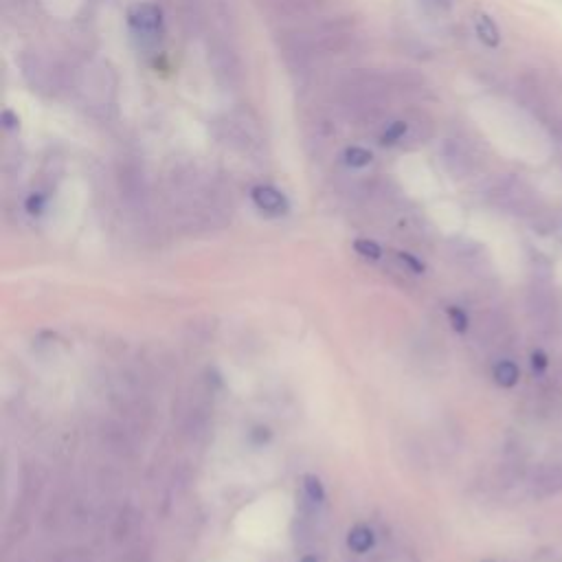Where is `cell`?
I'll list each match as a JSON object with an SVG mask.
<instances>
[{
    "label": "cell",
    "instance_id": "obj_1",
    "mask_svg": "<svg viewBox=\"0 0 562 562\" xmlns=\"http://www.w3.org/2000/svg\"><path fill=\"white\" fill-rule=\"evenodd\" d=\"M393 97L389 73L374 69H352L339 77L334 99L345 117L358 126H374L387 115Z\"/></svg>",
    "mask_w": 562,
    "mask_h": 562
},
{
    "label": "cell",
    "instance_id": "obj_2",
    "mask_svg": "<svg viewBox=\"0 0 562 562\" xmlns=\"http://www.w3.org/2000/svg\"><path fill=\"white\" fill-rule=\"evenodd\" d=\"M207 58L216 82L222 88H227V91H238L244 80V66L240 60V53L233 44V38L229 33H224L218 25L209 27Z\"/></svg>",
    "mask_w": 562,
    "mask_h": 562
},
{
    "label": "cell",
    "instance_id": "obj_3",
    "mask_svg": "<svg viewBox=\"0 0 562 562\" xmlns=\"http://www.w3.org/2000/svg\"><path fill=\"white\" fill-rule=\"evenodd\" d=\"M516 95H519L523 108L530 110L536 119H541L543 123H558L556 106L560 99V88L556 86L552 75H543L538 71L525 73L519 80V86H516Z\"/></svg>",
    "mask_w": 562,
    "mask_h": 562
},
{
    "label": "cell",
    "instance_id": "obj_4",
    "mask_svg": "<svg viewBox=\"0 0 562 562\" xmlns=\"http://www.w3.org/2000/svg\"><path fill=\"white\" fill-rule=\"evenodd\" d=\"M73 86L84 104L91 108H108L115 97V75L104 62H88L77 69Z\"/></svg>",
    "mask_w": 562,
    "mask_h": 562
},
{
    "label": "cell",
    "instance_id": "obj_5",
    "mask_svg": "<svg viewBox=\"0 0 562 562\" xmlns=\"http://www.w3.org/2000/svg\"><path fill=\"white\" fill-rule=\"evenodd\" d=\"M494 200H497L503 209L516 213V216L532 218L536 222H552L547 216V211L541 207V200H538L536 191L516 176L505 178V181L497 185V189H494Z\"/></svg>",
    "mask_w": 562,
    "mask_h": 562
},
{
    "label": "cell",
    "instance_id": "obj_6",
    "mask_svg": "<svg viewBox=\"0 0 562 562\" xmlns=\"http://www.w3.org/2000/svg\"><path fill=\"white\" fill-rule=\"evenodd\" d=\"M20 69L27 84L40 95H53L62 86V71L47 55L38 51H27L20 58Z\"/></svg>",
    "mask_w": 562,
    "mask_h": 562
},
{
    "label": "cell",
    "instance_id": "obj_7",
    "mask_svg": "<svg viewBox=\"0 0 562 562\" xmlns=\"http://www.w3.org/2000/svg\"><path fill=\"white\" fill-rule=\"evenodd\" d=\"M216 132H218V139L233 150L251 152V150L262 148L260 128H257L255 121H251L244 115L224 117L222 121H218Z\"/></svg>",
    "mask_w": 562,
    "mask_h": 562
},
{
    "label": "cell",
    "instance_id": "obj_8",
    "mask_svg": "<svg viewBox=\"0 0 562 562\" xmlns=\"http://www.w3.org/2000/svg\"><path fill=\"white\" fill-rule=\"evenodd\" d=\"M128 25L141 47H156L163 36V11L154 3H137L128 9Z\"/></svg>",
    "mask_w": 562,
    "mask_h": 562
},
{
    "label": "cell",
    "instance_id": "obj_9",
    "mask_svg": "<svg viewBox=\"0 0 562 562\" xmlns=\"http://www.w3.org/2000/svg\"><path fill=\"white\" fill-rule=\"evenodd\" d=\"M440 159L453 178H468L479 170V156L464 139L448 137L440 145Z\"/></svg>",
    "mask_w": 562,
    "mask_h": 562
},
{
    "label": "cell",
    "instance_id": "obj_10",
    "mask_svg": "<svg viewBox=\"0 0 562 562\" xmlns=\"http://www.w3.org/2000/svg\"><path fill=\"white\" fill-rule=\"evenodd\" d=\"M336 0H277L279 16L290 22H312L323 18Z\"/></svg>",
    "mask_w": 562,
    "mask_h": 562
},
{
    "label": "cell",
    "instance_id": "obj_11",
    "mask_svg": "<svg viewBox=\"0 0 562 562\" xmlns=\"http://www.w3.org/2000/svg\"><path fill=\"white\" fill-rule=\"evenodd\" d=\"M404 121H407V134H404L402 145L407 150L420 148V145L429 143L435 134V121L429 112L422 108H409L404 112Z\"/></svg>",
    "mask_w": 562,
    "mask_h": 562
},
{
    "label": "cell",
    "instance_id": "obj_12",
    "mask_svg": "<svg viewBox=\"0 0 562 562\" xmlns=\"http://www.w3.org/2000/svg\"><path fill=\"white\" fill-rule=\"evenodd\" d=\"M532 492L536 499H549L562 494V464H543L532 475Z\"/></svg>",
    "mask_w": 562,
    "mask_h": 562
},
{
    "label": "cell",
    "instance_id": "obj_13",
    "mask_svg": "<svg viewBox=\"0 0 562 562\" xmlns=\"http://www.w3.org/2000/svg\"><path fill=\"white\" fill-rule=\"evenodd\" d=\"M389 82L393 88V95L420 99L429 93V82L424 80V75L415 73L411 69H398V71L389 73Z\"/></svg>",
    "mask_w": 562,
    "mask_h": 562
},
{
    "label": "cell",
    "instance_id": "obj_14",
    "mask_svg": "<svg viewBox=\"0 0 562 562\" xmlns=\"http://www.w3.org/2000/svg\"><path fill=\"white\" fill-rule=\"evenodd\" d=\"M251 198L257 209L271 213V216H281V213L288 211V198L271 185H257L251 191Z\"/></svg>",
    "mask_w": 562,
    "mask_h": 562
},
{
    "label": "cell",
    "instance_id": "obj_15",
    "mask_svg": "<svg viewBox=\"0 0 562 562\" xmlns=\"http://www.w3.org/2000/svg\"><path fill=\"white\" fill-rule=\"evenodd\" d=\"M530 308L538 319L547 323L556 321L558 314V301L554 297V292L549 286H536L530 295Z\"/></svg>",
    "mask_w": 562,
    "mask_h": 562
},
{
    "label": "cell",
    "instance_id": "obj_16",
    "mask_svg": "<svg viewBox=\"0 0 562 562\" xmlns=\"http://www.w3.org/2000/svg\"><path fill=\"white\" fill-rule=\"evenodd\" d=\"M475 31H477V38L483 44H486V47H490V49L499 47L501 31L497 27V22H494L488 14H477L475 16Z\"/></svg>",
    "mask_w": 562,
    "mask_h": 562
},
{
    "label": "cell",
    "instance_id": "obj_17",
    "mask_svg": "<svg viewBox=\"0 0 562 562\" xmlns=\"http://www.w3.org/2000/svg\"><path fill=\"white\" fill-rule=\"evenodd\" d=\"M492 378L503 389H512L521 378V369L512 361H499L492 369Z\"/></svg>",
    "mask_w": 562,
    "mask_h": 562
},
{
    "label": "cell",
    "instance_id": "obj_18",
    "mask_svg": "<svg viewBox=\"0 0 562 562\" xmlns=\"http://www.w3.org/2000/svg\"><path fill=\"white\" fill-rule=\"evenodd\" d=\"M347 547H350L352 552H356V554L369 552V549L374 547V532L369 530V527H365V525L354 527V530L350 532V536H347Z\"/></svg>",
    "mask_w": 562,
    "mask_h": 562
},
{
    "label": "cell",
    "instance_id": "obj_19",
    "mask_svg": "<svg viewBox=\"0 0 562 562\" xmlns=\"http://www.w3.org/2000/svg\"><path fill=\"white\" fill-rule=\"evenodd\" d=\"M404 134H407V121H404V117L393 119L387 123L385 130H382L380 143L382 145H402Z\"/></svg>",
    "mask_w": 562,
    "mask_h": 562
},
{
    "label": "cell",
    "instance_id": "obj_20",
    "mask_svg": "<svg viewBox=\"0 0 562 562\" xmlns=\"http://www.w3.org/2000/svg\"><path fill=\"white\" fill-rule=\"evenodd\" d=\"M372 152L361 148V145H352V148H347L345 154H343V161L345 165H350V167H367L369 163H372Z\"/></svg>",
    "mask_w": 562,
    "mask_h": 562
},
{
    "label": "cell",
    "instance_id": "obj_21",
    "mask_svg": "<svg viewBox=\"0 0 562 562\" xmlns=\"http://www.w3.org/2000/svg\"><path fill=\"white\" fill-rule=\"evenodd\" d=\"M303 490H306L310 501L323 503L325 490H323V483H321L319 477H314V475H306V477H303Z\"/></svg>",
    "mask_w": 562,
    "mask_h": 562
},
{
    "label": "cell",
    "instance_id": "obj_22",
    "mask_svg": "<svg viewBox=\"0 0 562 562\" xmlns=\"http://www.w3.org/2000/svg\"><path fill=\"white\" fill-rule=\"evenodd\" d=\"M354 251L361 255V257H365V260H372V262L380 260V255H382L380 246L376 242H372V240H356L354 242Z\"/></svg>",
    "mask_w": 562,
    "mask_h": 562
},
{
    "label": "cell",
    "instance_id": "obj_23",
    "mask_svg": "<svg viewBox=\"0 0 562 562\" xmlns=\"http://www.w3.org/2000/svg\"><path fill=\"white\" fill-rule=\"evenodd\" d=\"M448 321H451L455 332H466V330H468V325H470L468 314H466L462 308H457V306L448 308Z\"/></svg>",
    "mask_w": 562,
    "mask_h": 562
},
{
    "label": "cell",
    "instance_id": "obj_24",
    "mask_svg": "<svg viewBox=\"0 0 562 562\" xmlns=\"http://www.w3.org/2000/svg\"><path fill=\"white\" fill-rule=\"evenodd\" d=\"M396 260L400 262V266L407 268V271L413 275H422L426 271V266L411 253H396Z\"/></svg>",
    "mask_w": 562,
    "mask_h": 562
},
{
    "label": "cell",
    "instance_id": "obj_25",
    "mask_svg": "<svg viewBox=\"0 0 562 562\" xmlns=\"http://www.w3.org/2000/svg\"><path fill=\"white\" fill-rule=\"evenodd\" d=\"M547 356H545V352H541V350H536L534 354H532V369L536 374H543L545 369H547Z\"/></svg>",
    "mask_w": 562,
    "mask_h": 562
},
{
    "label": "cell",
    "instance_id": "obj_26",
    "mask_svg": "<svg viewBox=\"0 0 562 562\" xmlns=\"http://www.w3.org/2000/svg\"><path fill=\"white\" fill-rule=\"evenodd\" d=\"M42 207H44V200H42L40 196H31V198L27 200V211H29V213H40Z\"/></svg>",
    "mask_w": 562,
    "mask_h": 562
},
{
    "label": "cell",
    "instance_id": "obj_27",
    "mask_svg": "<svg viewBox=\"0 0 562 562\" xmlns=\"http://www.w3.org/2000/svg\"><path fill=\"white\" fill-rule=\"evenodd\" d=\"M3 121H5V128H18V119L11 115L9 110L3 112Z\"/></svg>",
    "mask_w": 562,
    "mask_h": 562
},
{
    "label": "cell",
    "instance_id": "obj_28",
    "mask_svg": "<svg viewBox=\"0 0 562 562\" xmlns=\"http://www.w3.org/2000/svg\"><path fill=\"white\" fill-rule=\"evenodd\" d=\"M301 562H317V558H314V556H306Z\"/></svg>",
    "mask_w": 562,
    "mask_h": 562
},
{
    "label": "cell",
    "instance_id": "obj_29",
    "mask_svg": "<svg viewBox=\"0 0 562 562\" xmlns=\"http://www.w3.org/2000/svg\"><path fill=\"white\" fill-rule=\"evenodd\" d=\"M558 134H560V139H562V117L558 119Z\"/></svg>",
    "mask_w": 562,
    "mask_h": 562
},
{
    "label": "cell",
    "instance_id": "obj_30",
    "mask_svg": "<svg viewBox=\"0 0 562 562\" xmlns=\"http://www.w3.org/2000/svg\"><path fill=\"white\" fill-rule=\"evenodd\" d=\"M486 562H494V560H486Z\"/></svg>",
    "mask_w": 562,
    "mask_h": 562
},
{
    "label": "cell",
    "instance_id": "obj_31",
    "mask_svg": "<svg viewBox=\"0 0 562 562\" xmlns=\"http://www.w3.org/2000/svg\"><path fill=\"white\" fill-rule=\"evenodd\" d=\"M448 3H451V0H448Z\"/></svg>",
    "mask_w": 562,
    "mask_h": 562
}]
</instances>
